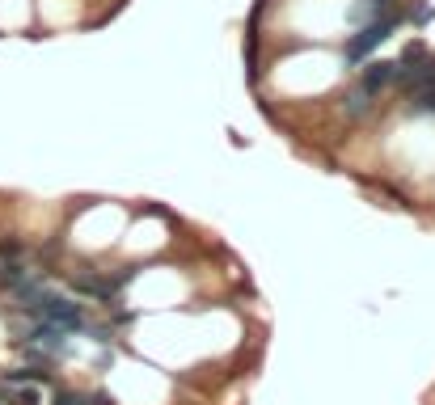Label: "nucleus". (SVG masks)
Segmentation results:
<instances>
[{
	"label": "nucleus",
	"mask_w": 435,
	"mask_h": 405,
	"mask_svg": "<svg viewBox=\"0 0 435 405\" xmlns=\"http://www.w3.org/2000/svg\"><path fill=\"white\" fill-rule=\"evenodd\" d=\"M34 317L38 321H47V325H59L63 334H72V330H80L85 325V313H80V304H72V300H63V296H34Z\"/></svg>",
	"instance_id": "1"
},
{
	"label": "nucleus",
	"mask_w": 435,
	"mask_h": 405,
	"mask_svg": "<svg viewBox=\"0 0 435 405\" xmlns=\"http://www.w3.org/2000/svg\"><path fill=\"white\" fill-rule=\"evenodd\" d=\"M393 25H398V17H381V21L360 25V30L351 34V42H347V59H351V63H364V59L393 34Z\"/></svg>",
	"instance_id": "2"
},
{
	"label": "nucleus",
	"mask_w": 435,
	"mask_h": 405,
	"mask_svg": "<svg viewBox=\"0 0 435 405\" xmlns=\"http://www.w3.org/2000/svg\"><path fill=\"white\" fill-rule=\"evenodd\" d=\"M393 72H398V63H385V59L368 63V68H364V89H368V93H381L385 85H393Z\"/></svg>",
	"instance_id": "3"
},
{
	"label": "nucleus",
	"mask_w": 435,
	"mask_h": 405,
	"mask_svg": "<svg viewBox=\"0 0 435 405\" xmlns=\"http://www.w3.org/2000/svg\"><path fill=\"white\" fill-rule=\"evenodd\" d=\"M415 110H419V114H435V63L427 68L423 85L415 89Z\"/></svg>",
	"instance_id": "4"
},
{
	"label": "nucleus",
	"mask_w": 435,
	"mask_h": 405,
	"mask_svg": "<svg viewBox=\"0 0 435 405\" xmlns=\"http://www.w3.org/2000/svg\"><path fill=\"white\" fill-rule=\"evenodd\" d=\"M368 110H372V93L364 85L355 93H347V114H368Z\"/></svg>",
	"instance_id": "5"
},
{
	"label": "nucleus",
	"mask_w": 435,
	"mask_h": 405,
	"mask_svg": "<svg viewBox=\"0 0 435 405\" xmlns=\"http://www.w3.org/2000/svg\"><path fill=\"white\" fill-rule=\"evenodd\" d=\"M85 296H97V300H110V292H114V283H102V279H80L76 283Z\"/></svg>",
	"instance_id": "6"
},
{
	"label": "nucleus",
	"mask_w": 435,
	"mask_h": 405,
	"mask_svg": "<svg viewBox=\"0 0 435 405\" xmlns=\"http://www.w3.org/2000/svg\"><path fill=\"white\" fill-rule=\"evenodd\" d=\"M51 405H85V397H76V393H68V389H55V401Z\"/></svg>",
	"instance_id": "7"
},
{
	"label": "nucleus",
	"mask_w": 435,
	"mask_h": 405,
	"mask_svg": "<svg viewBox=\"0 0 435 405\" xmlns=\"http://www.w3.org/2000/svg\"><path fill=\"white\" fill-rule=\"evenodd\" d=\"M17 254H21L17 241H0V258H17Z\"/></svg>",
	"instance_id": "8"
}]
</instances>
